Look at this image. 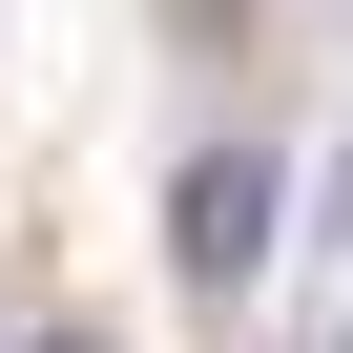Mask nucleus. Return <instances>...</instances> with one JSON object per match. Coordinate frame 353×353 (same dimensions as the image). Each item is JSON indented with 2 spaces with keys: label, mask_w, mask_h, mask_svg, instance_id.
I'll use <instances>...</instances> for the list:
<instances>
[{
  "label": "nucleus",
  "mask_w": 353,
  "mask_h": 353,
  "mask_svg": "<svg viewBox=\"0 0 353 353\" xmlns=\"http://www.w3.org/2000/svg\"><path fill=\"white\" fill-rule=\"evenodd\" d=\"M270 229H291V188H270V145H208L188 188H166V270H188L208 312H250V270H270Z\"/></svg>",
  "instance_id": "f257e3e1"
},
{
  "label": "nucleus",
  "mask_w": 353,
  "mask_h": 353,
  "mask_svg": "<svg viewBox=\"0 0 353 353\" xmlns=\"http://www.w3.org/2000/svg\"><path fill=\"white\" fill-rule=\"evenodd\" d=\"M63 353H104V332H63Z\"/></svg>",
  "instance_id": "f03ea898"
},
{
  "label": "nucleus",
  "mask_w": 353,
  "mask_h": 353,
  "mask_svg": "<svg viewBox=\"0 0 353 353\" xmlns=\"http://www.w3.org/2000/svg\"><path fill=\"white\" fill-rule=\"evenodd\" d=\"M332 353H353V332H332Z\"/></svg>",
  "instance_id": "7ed1b4c3"
}]
</instances>
